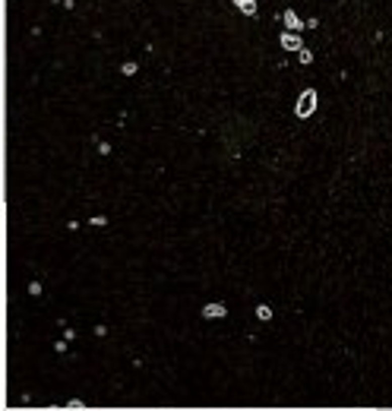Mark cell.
Segmentation results:
<instances>
[{
  "label": "cell",
  "instance_id": "6",
  "mask_svg": "<svg viewBox=\"0 0 392 411\" xmlns=\"http://www.w3.org/2000/svg\"><path fill=\"white\" fill-rule=\"evenodd\" d=\"M256 316H259V320H272V307H266V304H263V307H256Z\"/></svg>",
  "mask_w": 392,
  "mask_h": 411
},
{
  "label": "cell",
  "instance_id": "3",
  "mask_svg": "<svg viewBox=\"0 0 392 411\" xmlns=\"http://www.w3.org/2000/svg\"><path fill=\"white\" fill-rule=\"evenodd\" d=\"M228 310H225V304H206L203 307V316L206 320H218V316H225Z\"/></svg>",
  "mask_w": 392,
  "mask_h": 411
},
{
  "label": "cell",
  "instance_id": "4",
  "mask_svg": "<svg viewBox=\"0 0 392 411\" xmlns=\"http://www.w3.org/2000/svg\"><path fill=\"white\" fill-rule=\"evenodd\" d=\"M234 4L241 7V13H247V16H253V13H256V4H253V0H234Z\"/></svg>",
  "mask_w": 392,
  "mask_h": 411
},
{
  "label": "cell",
  "instance_id": "5",
  "mask_svg": "<svg viewBox=\"0 0 392 411\" xmlns=\"http://www.w3.org/2000/svg\"><path fill=\"white\" fill-rule=\"evenodd\" d=\"M285 22H288V29H301V19L294 10H285Z\"/></svg>",
  "mask_w": 392,
  "mask_h": 411
},
{
  "label": "cell",
  "instance_id": "7",
  "mask_svg": "<svg viewBox=\"0 0 392 411\" xmlns=\"http://www.w3.org/2000/svg\"><path fill=\"white\" fill-rule=\"evenodd\" d=\"M301 64H313V54L310 51H301Z\"/></svg>",
  "mask_w": 392,
  "mask_h": 411
},
{
  "label": "cell",
  "instance_id": "2",
  "mask_svg": "<svg viewBox=\"0 0 392 411\" xmlns=\"http://www.w3.org/2000/svg\"><path fill=\"white\" fill-rule=\"evenodd\" d=\"M278 41H282V48H288V51H298V54L304 51V44H301V38H298V35H291V32H285V35H282Z\"/></svg>",
  "mask_w": 392,
  "mask_h": 411
},
{
  "label": "cell",
  "instance_id": "1",
  "mask_svg": "<svg viewBox=\"0 0 392 411\" xmlns=\"http://www.w3.org/2000/svg\"><path fill=\"white\" fill-rule=\"evenodd\" d=\"M313 111H316V89H304L298 104H294V114L298 117H310Z\"/></svg>",
  "mask_w": 392,
  "mask_h": 411
}]
</instances>
